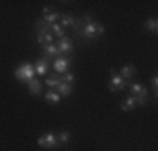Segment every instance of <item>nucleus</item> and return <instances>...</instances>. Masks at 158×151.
<instances>
[{
    "label": "nucleus",
    "instance_id": "1",
    "mask_svg": "<svg viewBox=\"0 0 158 151\" xmlns=\"http://www.w3.org/2000/svg\"><path fill=\"white\" fill-rule=\"evenodd\" d=\"M82 20H84V24L79 25L77 34H79V35H82L84 39L96 40V39H99V37L104 34V25L99 24V22L93 20V15H89V14L84 15V17H82Z\"/></svg>",
    "mask_w": 158,
    "mask_h": 151
},
{
    "label": "nucleus",
    "instance_id": "2",
    "mask_svg": "<svg viewBox=\"0 0 158 151\" xmlns=\"http://www.w3.org/2000/svg\"><path fill=\"white\" fill-rule=\"evenodd\" d=\"M14 76H15V79H19L20 82H25V84H27L29 81H32V79L35 77V71H34L32 64L24 62V64H20V66L14 71Z\"/></svg>",
    "mask_w": 158,
    "mask_h": 151
},
{
    "label": "nucleus",
    "instance_id": "3",
    "mask_svg": "<svg viewBox=\"0 0 158 151\" xmlns=\"http://www.w3.org/2000/svg\"><path fill=\"white\" fill-rule=\"evenodd\" d=\"M37 145L40 146V148H44V149H56V148H59V141H57V134H54V133H44V134H40L39 138H37Z\"/></svg>",
    "mask_w": 158,
    "mask_h": 151
},
{
    "label": "nucleus",
    "instance_id": "4",
    "mask_svg": "<svg viewBox=\"0 0 158 151\" xmlns=\"http://www.w3.org/2000/svg\"><path fill=\"white\" fill-rule=\"evenodd\" d=\"M128 86V82L119 76V72H116L114 69H110V82H108V88L113 92H119Z\"/></svg>",
    "mask_w": 158,
    "mask_h": 151
},
{
    "label": "nucleus",
    "instance_id": "5",
    "mask_svg": "<svg viewBox=\"0 0 158 151\" xmlns=\"http://www.w3.org/2000/svg\"><path fill=\"white\" fill-rule=\"evenodd\" d=\"M56 47H57V51H59V55H66L67 57V54H73V51H74V42H73L71 37L66 35V37H62V39L57 40Z\"/></svg>",
    "mask_w": 158,
    "mask_h": 151
},
{
    "label": "nucleus",
    "instance_id": "6",
    "mask_svg": "<svg viewBox=\"0 0 158 151\" xmlns=\"http://www.w3.org/2000/svg\"><path fill=\"white\" fill-rule=\"evenodd\" d=\"M52 67H54V71L57 74H64L69 71L71 67V57H66V55H59V57H56L54 64H52Z\"/></svg>",
    "mask_w": 158,
    "mask_h": 151
},
{
    "label": "nucleus",
    "instance_id": "7",
    "mask_svg": "<svg viewBox=\"0 0 158 151\" xmlns=\"http://www.w3.org/2000/svg\"><path fill=\"white\" fill-rule=\"evenodd\" d=\"M126 88L130 89L131 96H135V97H146L148 96V89H146L141 82H128Z\"/></svg>",
    "mask_w": 158,
    "mask_h": 151
},
{
    "label": "nucleus",
    "instance_id": "8",
    "mask_svg": "<svg viewBox=\"0 0 158 151\" xmlns=\"http://www.w3.org/2000/svg\"><path fill=\"white\" fill-rule=\"evenodd\" d=\"M34 71H35L37 76H47L49 74V60L46 57L37 59L35 64H34Z\"/></svg>",
    "mask_w": 158,
    "mask_h": 151
},
{
    "label": "nucleus",
    "instance_id": "9",
    "mask_svg": "<svg viewBox=\"0 0 158 151\" xmlns=\"http://www.w3.org/2000/svg\"><path fill=\"white\" fill-rule=\"evenodd\" d=\"M61 25H62L64 29H66V27H74V29L77 30L81 24L77 22V18L74 17L73 14H62L61 15Z\"/></svg>",
    "mask_w": 158,
    "mask_h": 151
},
{
    "label": "nucleus",
    "instance_id": "10",
    "mask_svg": "<svg viewBox=\"0 0 158 151\" xmlns=\"http://www.w3.org/2000/svg\"><path fill=\"white\" fill-rule=\"evenodd\" d=\"M119 76H121L126 82L131 81V79L136 76V66H135V64H125V66L121 67V72H119Z\"/></svg>",
    "mask_w": 158,
    "mask_h": 151
},
{
    "label": "nucleus",
    "instance_id": "11",
    "mask_svg": "<svg viewBox=\"0 0 158 151\" xmlns=\"http://www.w3.org/2000/svg\"><path fill=\"white\" fill-rule=\"evenodd\" d=\"M37 42L40 45L52 44L54 42V35L51 34V30H37Z\"/></svg>",
    "mask_w": 158,
    "mask_h": 151
},
{
    "label": "nucleus",
    "instance_id": "12",
    "mask_svg": "<svg viewBox=\"0 0 158 151\" xmlns=\"http://www.w3.org/2000/svg\"><path fill=\"white\" fill-rule=\"evenodd\" d=\"M56 91L59 92V96L61 97H69L71 94H73V84H67V82H59L57 88H56Z\"/></svg>",
    "mask_w": 158,
    "mask_h": 151
},
{
    "label": "nucleus",
    "instance_id": "13",
    "mask_svg": "<svg viewBox=\"0 0 158 151\" xmlns=\"http://www.w3.org/2000/svg\"><path fill=\"white\" fill-rule=\"evenodd\" d=\"M42 47V52H44V57L49 59V57H59V51L56 47V44H46V45H40Z\"/></svg>",
    "mask_w": 158,
    "mask_h": 151
},
{
    "label": "nucleus",
    "instance_id": "14",
    "mask_svg": "<svg viewBox=\"0 0 158 151\" xmlns=\"http://www.w3.org/2000/svg\"><path fill=\"white\" fill-rule=\"evenodd\" d=\"M121 111H135V108H138V104H136V97L135 96H128L125 97V101L121 103Z\"/></svg>",
    "mask_w": 158,
    "mask_h": 151
},
{
    "label": "nucleus",
    "instance_id": "15",
    "mask_svg": "<svg viewBox=\"0 0 158 151\" xmlns=\"http://www.w3.org/2000/svg\"><path fill=\"white\" fill-rule=\"evenodd\" d=\"M27 88H29V92L34 94V96H37V94L42 92V82H40L39 79L34 77L32 81H29V82H27Z\"/></svg>",
    "mask_w": 158,
    "mask_h": 151
},
{
    "label": "nucleus",
    "instance_id": "16",
    "mask_svg": "<svg viewBox=\"0 0 158 151\" xmlns=\"http://www.w3.org/2000/svg\"><path fill=\"white\" fill-rule=\"evenodd\" d=\"M44 99H46V103H49V104H59V103H61V99H62V97L59 96V92H57V91L49 89L47 92H46V96H44Z\"/></svg>",
    "mask_w": 158,
    "mask_h": 151
},
{
    "label": "nucleus",
    "instance_id": "17",
    "mask_svg": "<svg viewBox=\"0 0 158 151\" xmlns=\"http://www.w3.org/2000/svg\"><path fill=\"white\" fill-rule=\"evenodd\" d=\"M57 18H61V14L56 12V10H51V12H47V14L42 15V20L46 22V24H49V25L57 24Z\"/></svg>",
    "mask_w": 158,
    "mask_h": 151
},
{
    "label": "nucleus",
    "instance_id": "18",
    "mask_svg": "<svg viewBox=\"0 0 158 151\" xmlns=\"http://www.w3.org/2000/svg\"><path fill=\"white\" fill-rule=\"evenodd\" d=\"M156 30H158V20L155 17L148 18L145 22V32L146 34H156Z\"/></svg>",
    "mask_w": 158,
    "mask_h": 151
},
{
    "label": "nucleus",
    "instance_id": "19",
    "mask_svg": "<svg viewBox=\"0 0 158 151\" xmlns=\"http://www.w3.org/2000/svg\"><path fill=\"white\" fill-rule=\"evenodd\" d=\"M49 30H51V34H52L54 37H57V39H62V37H66V30H64V27H62L61 24H52Z\"/></svg>",
    "mask_w": 158,
    "mask_h": 151
},
{
    "label": "nucleus",
    "instance_id": "20",
    "mask_svg": "<svg viewBox=\"0 0 158 151\" xmlns=\"http://www.w3.org/2000/svg\"><path fill=\"white\" fill-rule=\"evenodd\" d=\"M59 82H61L59 76H49V77L46 79V82H44V84H46L49 89H54V91H56V88H57Z\"/></svg>",
    "mask_w": 158,
    "mask_h": 151
},
{
    "label": "nucleus",
    "instance_id": "21",
    "mask_svg": "<svg viewBox=\"0 0 158 151\" xmlns=\"http://www.w3.org/2000/svg\"><path fill=\"white\" fill-rule=\"evenodd\" d=\"M57 141L61 146L67 145V143L71 141V133L69 131H61V133H57Z\"/></svg>",
    "mask_w": 158,
    "mask_h": 151
},
{
    "label": "nucleus",
    "instance_id": "22",
    "mask_svg": "<svg viewBox=\"0 0 158 151\" xmlns=\"http://www.w3.org/2000/svg\"><path fill=\"white\" fill-rule=\"evenodd\" d=\"M59 79H61L62 82H67V84H74V81H76V76H74V72L67 71V72H64Z\"/></svg>",
    "mask_w": 158,
    "mask_h": 151
},
{
    "label": "nucleus",
    "instance_id": "23",
    "mask_svg": "<svg viewBox=\"0 0 158 151\" xmlns=\"http://www.w3.org/2000/svg\"><path fill=\"white\" fill-rule=\"evenodd\" d=\"M152 88H153V92H155V97L158 96V76L155 74L152 77Z\"/></svg>",
    "mask_w": 158,
    "mask_h": 151
}]
</instances>
